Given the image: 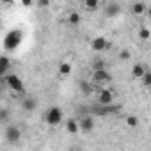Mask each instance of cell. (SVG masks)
<instances>
[{"label":"cell","mask_w":151,"mask_h":151,"mask_svg":"<svg viewBox=\"0 0 151 151\" xmlns=\"http://www.w3.org/2000/svg\"><path fill=\"white\" fill-rule=\"evenodd\" d=\"M22 39H23V32H22V30H18V29L9 30L7 36L4 37V48H6V50H16V48L20 46Z\"/></svg>","instance_id":"obj_1"},{"label":"cell","mask_w":151,"mask_h":151,"mask_svg":"<svg viewBox=\"0 0 151 151\" xmlns=\"http://www.w3.org/2000/svg\"><path fill=\"white\" fill-rule=\"evenodd\" d=\"M4 84L9 86V89H13L14 93H25V86H23V80L14 73H7L4 77Z\"/></svg>","instance_id":"obj_2"},{"label":"cell","mask_w":151,"mask_h":151,"mask_svg":"<svg viewBox=\"0 0 151 151\" xmlns=\"http://www.w3.org/2000/svg\"><path fill=\"white\" fill-rule=\"evenodd\" d=\"M45 119H46V123H48L50 126H57V124H60V121H62V110H60L59 107H52V109L46 110Z\"/></svg>","instance_id":"obj_3"},{"label":"cell","mask_w":151,"mask_h":151,"mask_svg":"<svg viewBox=\"0 0 151 151\" xmlns=\"http://www.w3.org/2000/svg\"><path fill=\"white\" fill-rule=\"evenodd\" d=\"M78 123V132H84V133H89L94 130V117L93 116H82Z\"/></svg>","instance_id":"obj_4"},{"label":"cell","mask_w":151,"mask_h":151,"mask_svg":"<svg viewBox=\"0 0 151 151\" xmlns=\"http://www.w3.org/2000/svg\"><path fill=\"white\" fill-rule=\"evenodd\" d=\"M110 80H112V75L107 69L93 71V84H109Z\"/></svg>","instance_id":"obj_5"},{"label":"cell","mask_w":151,"mask_h":151,"mask_svg":"<svg viewBox=\"0 0 151 151\" xmlns=\"http://www.w3.org/2000/svg\"><path fill=\"white\" fill-rule=\"evenodd\" d=\"M119 109L117 107H114V105H109V107H105V105H94V107H91V114H94V116H109V114H114V112H117Z\"/></svg>","instance_id":"obj_6"},{"label":"cell","mask_w":151,"mask_h":151,"mask_svg":"<svg viewBox=\"0 0 151 151\" xmlns=\"http://www.w3.org/2000/svg\"><path fill=\"white\" fill-rule=\"evenodd\" d=\"M6 139H7V142L16 144V142L22 139L20 128H18V126H7V128H6Z\"/></svg>","instance_id":"obj_7"},{"label":"cell","mask_w":151,"mask_h":151,"mask_svg":"<svg viewBox=\"0 0 151 151\" xmlns=\"http://www.w3.org/2000/svg\"><path fill=\"white\" fill-rule=\"evenodd\" d=\"M112 101H114V94H112V91H109V89L100 91V94H98V105H105V107H109V105H112Z\"/></svg>","instance_id":"obj_8"},{"label":"cell","mask_w":151,"mask_h":151,"mask_svg":"<svg viewBox=\"0 0 151 151\" xmlns=\"http://www.w3.org/2000/svg\"><path fill=\"white\" fill-rule=\"evenodd\" d=\"M91 48H93L94 52H101V50L110 48V43H109L105 37H94L93 43H91Z\"/></svg>","instance_id":"obj_9"},{"label":"cell","mask_w":151,"mask_h":151,"mask_svg":"<svg viewBox=\"0 0 151 151\" xmlns=\"http://www.w3.org/2000/svg\"><path fill=\"white\" fill-rule=\"evenodd\" d=\"M119 13H121V6H119V4H116V2H110V4L105 7V14H107V16H110V18L117 16Z\"/></svg>","instance_id":"obj_10"},{"label":"cell","mask_w":151,"mask_h":151,"mask_svg":"<svg viewBox=\"0 0 151 151\" xmlns=\"http://www.w3.org/2000/svg\"><path fill=\"white\" fill-rule=\"evenodd\" d=\"M11 69V60H9V57H0V77H6L7 75V71Z\"/></svg>","instance_id":"obj_11"},{"label":"cell","mask_w":151,"mask_h":151,"mask_svg":"<svg viewBox=\"0 0 151 151\" xmlns=\"http://www.w3.org/2000/svg\"><path fill=\"white\" fill-rule=\"evenodd\" d=\"M80 89H82V93H84L86 96H91V94L94 93V89H96V86H94L93 82H87V80H82V82H80Z\"/></svg>","instance_id":"obj_12"},{"label":"cell","mask_w":151,"mask_h":151,"mask_svg":"<svg viewBox=\"0 0 151 151\" xmlns=\"http://www.w3.org/2000/svg\"><path fill=\"white\" fill-rule=\"evenodd\" d=\"M146 71H147V68H146L144 64H135V66L132 68V75H133L135 78H142Z\"/></svg>","instance_id":"obj_13"},{"label":"cell","mask_w":151,"mask_h":151,"mask_svg":"<svg viewBox=\"0 0 151 151\" xmlns=\"http://www.w3.org/2000/svg\"><path fill=\"white\" fill-rule=\"evenodd\" d=\"M22 109L27 110V112H32L36 109V101L32 98H25V100H22Z\"/></svg>","instance_id":"obj_14"},{"label":"cell","mask_w":151,"mask_h":151,"mask_svg":"<svg viewBox=\"0 0 151 151\" xmlns=\"http://www.w3.org/2000/svg\"><path fill=\"white\" fill-rule=\"evenodd\" d=\"M66 130H68L69 133H77V132H78V123H77V119H68V121H66Z\"/></svg>","instance_id":"obj_15"},{"label":"cell","mask_w":151,"mask_h":151,"mask_svg":"<svg viewBox=\"0 0 151 151\" xmlns=\"http://www.w3.org/2000/svg\"><path fill=\"white\" fill-rule=\"evenodd\" d=\"M68 22H69L71 25H78V23L82 22V16H80V13H77V11L69 13V16H68Z\"/></svg>","instance_id":"obj_16"},{"label":"cell","mask_w":151,"mask_h":151,"mask_svg":"<svg viewBox=\"0 0 151 151\" xmlns=\"http://www.w3.org/2000/svg\"><path fill=\"white\" fill-rule=\"evenodd\" d=\"M59 73L62 75V77L69 75V73H71V64H69V62H62V64L59 66Z\"/></svg>","instance_id":"obj_17"},{"label":"cell","mask_w":151,"mask_h":151,"mask_svg":"<svg viewBox=\"0 0 151 151\" xmlns=\"http://www.w3.org/2000/svg\"><path fill=\"white\" fill-rule=\"evenodd\" d=\"M144 9H146V4H142V2H137V4H133V6H132L133 14H142V13H144Z\"/></svg>","instance_id":"obj_18"},{"label":"cell","mask_w":151,"mask_h":151,"mask_svg":"<svg viewBox=\"0 0 151 151\" xmlns=\"http://www.w3.org/2000/svg\"><path fill=\"white\" fill-rule=\"evenodd\" d=\"M93 69L98 71V69H105V62L100 59V57H94L93 59Z\"/></svg>","instance_id":"obj_19"},{"label":"cell","mask_w":151,"mask_h":151,"mask_svg":"<svg viewBox=\"0 0 151 151\" xmlns=\"http://www.w3.org/2000/svg\"><path fill=\"white\" fill-rule=\"evenodd\" d=\"M139 36H140V39H142V41H147V39L151 37V30H149L147 27H142V29L139 30Z\"/></svg>","instance_id":"obj_20"},{"label":"cell","mask_w":151,"mask_h":151,"mask_svg":"<svg viewBox=\"0 0 151 151\" xmlns=\"http://www.w3.org/2000/svg\"><path fill=\"white\" fill-rule=\"evenodd\" d=\"M142 86H144V87H149V86H151V71H149V69L144 73V77H142Z\"/></svg>","instance_id":"obj_21"},{"label":"cell","mask_w":151,"mask_h":151,"mask_svg":"<svg viewBox=\"0 0 151 151\" xmlns=\"http://www.w3.org/2000/svg\"><path fill=\"white\" fill-rule=\"evenodd\" d=\"M126 124H128L130 128H135V126L139 124V119H137L135 116H128V117H126Z\"/></svg>","instance_id":"obj_22"},{"label":"cell","mask_w":151,"mask_h":151,"mask_svg":"<svg viewBox=\"0 0 151 151\" xmlns=\"http://www.w3.org/2000/svg\"><path fill=\"white\" fill-rule=\"evenodd\" d=\"M9 116H11L9 109H0V121H7Z\"/></svg>","instance_id":"obj_23"},{"label":"cell","mask_w":151,"mask_h":151,"mask_svg":"<svg viewBox=\"0 0 151 151\" xmlns=\"http://www.w3.org/2000/svg\"><path fill=\"white\" fill-rule=\"evenodd\" d=\"M86 7H87V9H96V7H98V0H87V2H86Z\"/></svg>","instance_id":"obj_24"},{"label":"cell","mask_w":151,"mask_h":151,"mask_svg":"<svg viewBox=\"0 0 151 151\" xmlns=\"http://www.w3.org/2000/svg\"><path fill=\"white\" fill-rule=\"evenodd\" d=\"M119 57H121L123 60H128V59H130V52H128V50H123V52L119 53Z\"/></svg>","instance_id":"obj_25"},{"label":"cell","mask_w":151,"mask_h":151,"mask_svg":"<svg viewBox=\"0 0 151 151\" xmlns=\"http://www.w3.org/2000/svg\"><path fill=\"white\" fill-rule=\"evenodd\" d=\"M23 6H25V7H30L32 2H30V0H23Z\"/></svg>","instance_id":"obj_26"},{"label":"cell","mask_w":151,"mask_h":151,"mask_svg":"<svg viewBox=\"0 0 151 151\" xmlns=\"http://www.w3.org/2000/svg\"><path fill=\"white\" fill-rule=\"evenodd\" d=\"M4 84V77H0V86H2Z\"/></svg>","instance_id":"obj_27"},{"label":"cell","mask_w":151,"mask_h":151,"mask_svg":"<svg viewBox=\"0 0 151 151\" xmlns=\"http://www.w3.org/2000/svg\"><path fill=\"white\" fill-rule=\"evenodd\" d=\"M73 151H80V149H73Z\"/></svg>","instance_id":"obj_28"}]
</instances>
